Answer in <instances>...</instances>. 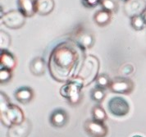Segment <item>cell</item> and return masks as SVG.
<instances>
[{
    "mask_svg": "<svg viewBox=\"0 0 146 137\" xmlns=\"http://www.w3.org/2000/svg\"><path fill=\"white\" fill-rule=\"evenodd\" d=\"M92 117L93 119L100 122H104L108 119V115L105 110L99 104L94 106L92 108Z\"/></svg>",
    "mask_w": 146,
    "mask_h": 137,
    "instance_id": "obj_19",
    "label": "cell"
},
{
    "mask_svg": "<svg viewBox=\"0 0 146 137\" xmlns=\"http://www.w3.org/2000/svg\"><path fill=\"white\" fill-rule=\"evenodd\" d=\"M45 61L40 57L35 58L30 63V71L35 76H43L45 73Z\"/></svg>",
    "mask_w": 146,
    "mask_h": 137,
    "instance_id": "obj_16",
    "label": "cell"
},
{
    "mask_svg": "<svg viewBox=\"0 0 146 137\" xmlns=\"http://www.w3.org/2000/svg\"><path fill=\"white\" fill-rule=\"evenodd\" d=\"M132 137H143V136H139V135H135V136H134Z\"/></svg>",
    "mask_w": 146,
    "mask_h": 137,
    "instance_id": "obj_30",
    "label": "cell"
},
{
    "mask_svg": "<svg viewBox=\"0 0 146 137\" xmlns=\"http://www.w3.org/2000/svg\"><path fill=\"white\" fill-rule=\"evenodd\" d=\"M13 76V71L5 69V68H0V82L1 84H6L9 82Z\"/></svg>",
    "mask_w": 146,
    "mask_h": 137,
    "instance_id": "obj_25",
    "label": "cell"
},
{
    "mask_svg": "<svg viewBox=\"0 0 146 137\" xmlns=\"http://www.w3.org/2000/svg\"><path fill=\"white\" fill-rule=\"evenodd\" d=\"M11 44V36L6 31H0V45L1 49H7Z\"/></svg>",
    "mask_w": 146,
    "mask_h": 137,
    "instance_id": "obj_24",
    "label": "cell"
},
{
    "mask_svg": "<svg viewBox=\"0 0 146 137\" xmlns=\"http://www.w3.org/2000/svg\"><path fill=\"white\" fill-rule=\"evenodd\" d=\"M133 71H134V67H133L131 64H127V65L124 66V67H122V73L126 75V76L131 74L133 72Z\"/></svg>",
    "mask_w": 146,
    "mask_h": 137,
    "instance_id": "obj_28",
    "label": "cell"
},
{
    "mask_svg": "<svg viewBox=\"0 0 146 137\" xmlns=\"http://www.w3.org/2000/svg\"><path fill=\"white\" fill-rule=\"evenodd\" d=\"M84 5L87 7H94L100 3V0H83Z\"/></svg>",
    "mask_w": 146,
    "mask_h": 137,
    "instance_id": "obj_27",
    "label": "cell"
},
{
    "mask_svg": "<svg viewBox=\"0 0 146 137\" xmlns=\"http://www.w3.org/2000/svg\"><path fill=\"white\" fill-rule=\"evenodd\" d=\"M108 108L110 113L117 118L126 116L130 112V104L125 98L113 97L108 103Z\"/></svg>",
    "mask_w": 146,
    "mask_h": 137,
    "instance_id": "obj_8",
    "label": "cell"
},
{
    "mask_svg": "<svg viewBox=\"0 0 146 137\" xmlns=\"http://www.w3.org/2000/svg\"><path fill=\"white\" fill-rule=\"evenodd\" d=\"M84 130L90 137H106L108 133V126L104 124V122L94 119H89L85 122Z\"/></svg>",
    "mask_w": 146,
    "mask_h": 137,
    "instance_id": "obj_9",
    "label": "cell"
},
{
    "mask_svg": "<svg viewBox=\"0 0 146 137\" xmlns=\"http://www.w3.org/2000/svg\"><path fill=\"white\" fill-rule=\"evenodd\" d=\"M134 88L135 84L132 80L125 76L112 79L110 85L108 86L110 91L121 94H129L134 90Z\"/></svg>",
    "mask_w": 146,
    "mask_h": 137,
    "instance_id": "obj_7",
    "label": "cell"
},
{
    "mask_svg": "<svg viewBox=\"0 0 146 137\" xmlns=\"http://www.w3.org/2000/svg\"><path fill=\"white\" fill-rule=\"evenodd\" d=\"M100 68L99 59L94 55H88L84 58L80 68L76 72L73 79L79 80L84 86H86L96 80Z\"/></svg>",
    "mask_w": 146,
    "mask_h": 137,
    "instance_id": "obj_2",
    "label": "cell"
},
{
    "mask_svg": "<svg viewBox=\"0 0 146 137\" xmlns=\"http://www.w3.org/2000/svg\"><path fill=\"white\" fill-rule=\"evenodd\" d=\"M69 122V114L63 108L54 109L49 117V122L56 128H62L65 126Z\"/></svg>",
    "mask_w": 146,
    "mask_h": 137,
    "instance_id": "obj_11",
    "label": "cell"
},
{
    "mask_svg": "<svg viewBox=\"0 0 146 137\" xmlns=\"http://www.w3.org/2000/svg\"><path fill=\"white\" fill-rule=\"evenodd\" d=\"M110 82H111V79L109 77V76L107 74H100L98 76V77L95 80L96 86L104 90L108 88Z\"/></svg>",
    "mask_w": 146,
    "mask_h": 137,
    "instance_id": "obj_23",
    "label": "cell"
},
{
    "mask_svg": "<svg viewBox=\"0 0 146 137\" xmlns=\"http://www.w3.org/2000/svg\"><path fill=\"white\" fill-rule=\"evenodd\" d=\"M112 14L113 13L104 10V9H101L99 10L97 13H94V21L96 25L99 26H106L108 25L112 20Z\"/></svg>",
    "mask_w": 146,
    "mask_h": 137,
    "instance_id": "obj_18",
    "label": "cell"
},
{
    "mask_svg": "<svg viewBox=\"0 0 146 137\" xmlns=\"http://www.w3.org/2000/svg\"><path fill=\"white\" fill-rule=\"evenodd\" d=\"M55 7L54 0H37L36 12L41 16H47L52 13Z\"/></svg>",
    "mask_w": 146,
    "mask_h": 137,
    "instance_id": "obj_17",
    "label": "cell"
},
{
    "mask_svg": "<svg viewBox=\"0 0 146 137\" xmlns=\"http://www.w3.org/2000/svg\"><path fill=\"white\" fill-rule=\"evenodd\" d=\"M80 49L74 42L65 41L56 46L49 55V74L58 82L66 83L73 79L80 59Z\"/></svg>",
    "mask_w": 146,
    "mask_h": 137,
    "instance_id": "obj_1",
    "label": "cell"
},
{
    "mask_svg": "<svg viewBox=\"0 0 146 137\" xmlns=\"http://www.w3.org/2000/svg\"><path fill=\"white\" fill-rule=\"evenodd\" d=\"M121 1H123V2L126 3V2H128V1H130V0H121Z\"/></svg>",
    "mask_w": 146,
    "mask_h": 137,
    "instance_id": "obj_31",
    "label": "cell"
},
{
    "mask_svg": "<svg viewBox=\"0 0 146 137\" xmlns=\"http://www.w3.org/2000/svg\"><path fill=\"white\" fill-rule=\"evenodd\" d=\"M26 17L17 10H11L1 17V22L3 25L13 30L20 29L26 23Z\"/></svg>",
    "mask_w": 146,
    "mask_h": 137,
    "instance_id": "obj_6",
    "label": "cell"
},
{
    "mask_svg": "<svg viewBox=\"0 0 146 137\" xmlns=\"http://www.w3.org/2000/svg\"><path fill=\"white\" fill-rule=\"evenodd\" d=\"M14 96L19 103L22 104H27L33 100L35 92L33 89L29 86H21L15 91Z\"/></svg>",
    "mask_w": 146,
    "mask_h": 137,
    "instance_id": "obj_13",
    "label": "cell"
},
{
    "mask_svg": "<svg viewBox=\"0 0 146 137\" xmlns=\"http://www.w3.org/2000/svg\"><path fill=\"white\" fill-rule=\"evenodd\" d=\"M131 26L134 30L139 31L144 30L146 25L141 15H137V16H134L131 17Z\"/></svg>",
    "mask_w": 146,
    "mask_h": 137,
    "instance_id": "obj_22",
    "label": "cell"
},
{
    "mask_svg": "<svg viewBox=\"0 0 146 137\" xmlns=\"http://www.w3.org/2000/svg\"><path fill=\"white\" fill-rule=\"evenodd\" d=\"M100 3L103 9L110 13H115L118 11V4L115 0H100Z\"/></svg>",
    "mask_w": 146,
    "mask_h": 137,
    "instance_id": "obj_21",
    "label": "cell"
},
{
    "mask_svg": "<svg viewBox=\"0 0 146 137\" xmlns=\"http://www.w3.org/2000/svg\"><path fill=\"white\" fill-rule=\"evenodd\" d=\"M1 122L7 127H11L13 125L22 123L25 120V114L19 106L11 104L4 112H0Z\"/></svg>",
    "mask_w": 146,
    "mask_h": 137,
    "instance_id": "obj_4",
    "label": "cell"
},
{
    "mask_svg": "<svg viewBox=\"0 0 146 137\" xmlns=\"http://www.w3.org/2000/svg\"><path fill=\"white\" fill-rule=\"evenodd\" d=\"M10 104H11V102L7 94L3 91H1L0 93V112L5 111Z\"/></svg>",
    "mask_w": 146,
    "mask_h": 137,
    "instance_id": "obj_26",
    "label": "cell"
},
{
    "mask_svg": "<svg viewBox=\"0 0 146 137\" xmlns=\"http://www.w3.org/2000/svg\"><path fill=\"white\" fill-rule=\"evenodd\" d=\"M141 17H142V18H143V20H144V21H145V23L146 25V9L141 14Z\"/></svg>",
    "mask_w": 146,
    "mask_h": 137,
    "instance_id": "obj_29",
    "label": "cell"
},
{
    "mask_svg": "<svg viewBox=\"0 0 146 137\" xmlns=\"http://www.w3.org/2000/svg\"><path fill=\"white\" fill-rule=\"evenodd\" d=\"M146 9V1L145 0H130L126 2L124 11L130 17L141 15Z\"/></svg>",
    "mask_w": 146,
    "mask_h": 137,
    "instance_id": "obj_12",
    "label": "cell"
},
{
    "mask_svg": "<svg viewBox=\"0 0 146 137\" xmlns=\"http://www.w3.org/2000/svg\"><path fill=\"white\" fill-rule=\"evenodd\" d=\"M36 1L37 0H17L18 10L26 17H33L36 12Z\"/></svg>",
    "mask_w": 146,
    "mask_h": 137,
    "instance_id": "obj_14",
    "label": "cell"
},
{
    "mask_svg": "<svg viewBox=\"0 0 146 137\" xmlns=\"http://www.w3.org/2000/svg\"><path fill=\"white\" fill-rule=\"evenodd\" d=\"M17 66V60L14 55L7 49H1L0 52V68H5L11 71Z\"/></svg>",
    "mask_w": 146,
    "mask_h": 137,
    "instance_id": "obj_15",
    "label": "cell"
},
{
    "mask_svg": "<svg viewBox=\"0 0 146 137\" xmlns=\"http://www.w3.org/2000/svg\"><path fill=\"white\" fill-rule=\"evenodd\" d=\"M90 97L96 103H101L104 101V99L106 97V92L105 90L99 88L95 86L94 89H92L91 93H90Z\"/></svg>",
    "mask_w": 146,
    "mask_h": 137,
    "instance_id": "obj_20",
    "label": "cell"
},
{
    "mask_svg": "<svg viewBox=\"0 0 146 137\" xmlns=\"http://www.w3.org/2000/svg\"><path fill=\"white\" fill-rule=\"evenodd\" d=\"M83 86L79 80L72 79L61 87L60 94L71 105H78L82 100L81 90Z\"/></svg>",
    "mask_w": 146,
    "mask_h": 137,
    "instance_id": "obj_3",
    "label": "cell"
},
{
    "mask_svg": "<svg viewBox=\"0 0 146 137\" xmlns=\"http://www.w3.org/2000/svg\"><path fill=\"white\" fill-rule=\"evenodd\" d=\"M31 122L26 119L22 123L13 125L8 128L7 137H27L31 131Z\"/></svg>",
    "mask_w": 146,
    "mask_h": 137,
    "instance_id": "obj_10",
    "label": "cell"
},
{
    "mask_svg": "<svg viewBox=\"0 0 146 137\" xmlns=\"http://www.w3.org/2000/svg\"><path fill=\"white\" fill-rule=\"evenodd\" d=\"M72 41L82 50L91 49L94 45V35L86 28L79 26L72 34Z\"/></svg>",
    "mask_w": 146,
    "mask_h": 137,
    "instance_id": "obj_5",
    "label": "cell"
}]
</instances>
